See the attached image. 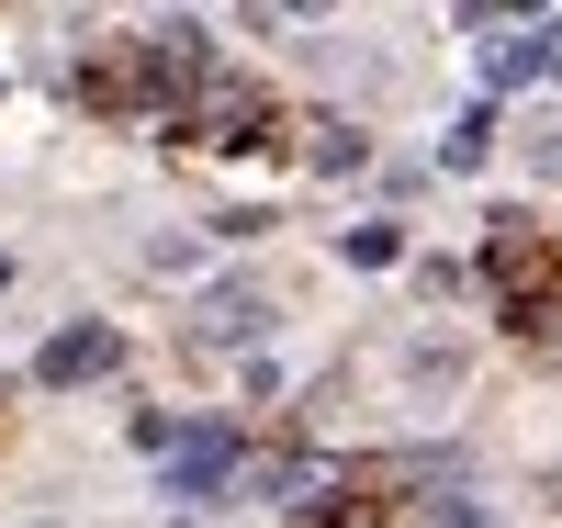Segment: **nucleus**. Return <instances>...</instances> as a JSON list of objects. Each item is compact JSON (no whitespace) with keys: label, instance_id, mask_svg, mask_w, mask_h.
Segmentation results:
<instances>
[{"label":"nucleus","instance_id":"obj_2","mask_svg":"<svg viewBox=\"0 0 562 528\" xmlns=\"http://www.w3.org/2000/svg\"><path fill=\"white\" fill-rule=\"evenodd\" d=\"M259 326H270L259 293H214V338H259Z\"/></svg>","mask_w":562,"mask_h":528},{"label":"nucleus","instance_id":"obj_1","mask_svg":"<svg viewBox=\"0 0 562 528\" xmlns=\"http://www.w3.org/2000/svg\"><path fill=\"white\" fill-rule=\"evenodd\" d=\"M102 360H113V338H102V326H79V338L45 349V382H79V371H102Z\"/></svg>","mask_w":562,"mask_h":528}]
</instances>
